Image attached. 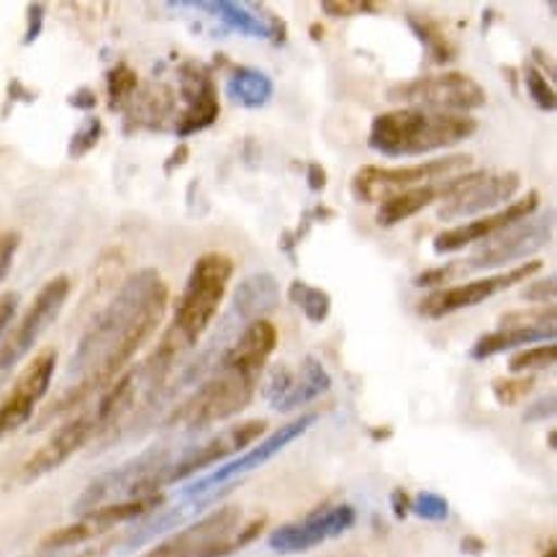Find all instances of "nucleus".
<instances>
[{
  "instance_id": "1",
  "label": "nucleus",
  "mask_w": 557,
  "mask_h": 557,
  "mask_svg": "<svg viewBox=\"0 0 557 557\" xmlns=\"http://www.w3.org/2000/svg\"><path fill=\"white\" fill-rule=\"evenodd\" d=\"M170 290L152 268L137 270L121 283L70 360V388L39 419V426L83 406L92 393L106 391L124 375L128 362L152 339L168 311Z\"/></svg>"
},
{
  "instance_id": "2",
  "label": "nucleus",
  "mask_w": 557,
  "mask_h": 557,
  "mask_svg": "<svg viewBox=\"0 0 557 557\" xmlns=\"http://www.w3.org/2000/svg\"><path fill=\"white\" fill-rule=\"evenodd\" d=\"M234 275V260L224 252H206L193 262L188 281L177 298L173 324L152 355L147 357L162 375L173 373V368L198 345V339L209 332L224 301L228 283Z\"/></svg>"
},
{
  "instance_id": "3",
  "label": "nucleus",
  "mask_w": 557,
  "mask_h": 557,
  "mask_svg": "<svg viewBox=\"0 0 557 557\" xmlns=\"http://www.w3.org/2000/svg\"><path fill=\"white\" fill-rule=\"evenodd\" d=\"M478 132L468 113L398 109L373 119L368 147L383 157H419L460 145Z\"/></svg>"
},
{
  "instance_id": "4",
  "label": "nucleus",
  "mask_w": 557,
  "mask_h": 557,
  "mask_svg": "<svg viewBox=\"0 0 557 557\" xmlns=\"http://www.w3.org/2000/svg\"><path fill=\"white\" fill-rule=\"evenodd\" d=\"M268 519H252L242 527L239 506H221L185 530L170 534L141 557H228L252 545L265 530Z\"/></svg>"
},
{
  "instance_id": "5",
  "label": "nucleus",
  "mask_w": 557,
  "mask_h": 557,
  "mask_svg": "<svg viewBox=\"0 0 557 557\" xmlns=\"http://www.w3.org/2000/svg\"><path fill=\"white\" fill-rule=\"evenodd\" d=\"M260 375L237 368L213 366V375L203 381L170 417V426L185 432H203L221 421L234 419L252 404Z\"/></svg>"
},
{
  "instance_id": "6",
  "label": "nucleus",
  "mask_w": 557,
  "mask_h": 557,
  "mask_svg": "<svg viewBox=\"0 0 557 557\" xmlns=\"http://www.w3.org/2000/svg\"><path fill=\"white\" fill-rule=\"evenodd\" d=\"M470 168H473V157L470 154L434 157V160L417 162V165L406 168L366 165L357 170L352 177V196L362 203H383L388 201V198L398 196V193L434 181H447V177L468 173Z\"/></svg>"
},
{
  "instance_id": "7",
  "label": "nucleus",
  "mask_w": 557,
  "mask_h": 557,
  "mask_svg": "<svg viewBox=\"0 0 557 557\" xmlns=\"http://www.w3.org/2000/svg\"><path fill=\"white\" fill-rule=\"evenodd\" d=\"M555 232V211H547L545 216H530L519 224L485 239L468 260L455 262L457 275L466 273H485V270H502L511 262H527L540 249H545L553 242Z\"/></svg>"
},
{
  "instance_id": "8",
  "label": "nucleus",
  "mask_w": 557,
  "mask_h": 557,
  "mask_svg": "<svg viewBox=\"0 0 557 557\" xmlns=\"http://www.w3.org/2000/svg\"><path fill=\"white\" fill-rule=\"evenodd\" d=\"M388 101L406 103L409 109L468 113L485 106V90L466 73H442L391 85Z\"/></svg>"
},
{
  "instance_id": "9",
  "label": "nucleus",
  "mask_w": 557,
  "mask_h": 557,
  "mask_svg": "<svg viewBox=\"0 0 557 557\" xmlns=\"http://www.w3.org/2000/svg\"><path fill=\"white\" fill-rule=\"evenodd\" d=\"M70 288H73V283L67 275H57L47 281L34 296L24 317L18 319V324L0 337V381L32 352L41 334L54 324L64 309V301L70 298Z\"/></svg>"
},
{
  "instance_id": "10",
  "label": "nucleus",
  "mask_w": 557,
  "mask_h": 557,
  "mask_svg": "<svg viewBox=\"0 0 557 557\" xmlns=\"http://www.w3.org/2000/svg\"><path fill=\"white\" fill-rule=\"evenodd\" d=\"M317 421H319V413L311 411V413H301V417L288 421V424L277 426V430L273 434H268L265 440H257L247 453L237 455L234 460L221 462L213 473L198 478V481H193L190 485H185L181 491L183 498L209 494V491L221 488V485H228V483H239V478L252 473V470H260L265 462L273 460L275 455H281L285 447L293 445L298 437H304Z\"/></svg>"
},
{
  "instance_id": "11",
  "label": "nucleus",
  "mask_w": 557,
  "mask_h": 557,
  "mask_svg": "<svg viewBox=\"0 0 557 557\" xmlns=\"http://www.w3.org/2000/svg\"><path fill=\"white\" fill-rule=\"evenodd\" d=\"M542 270L540 260H527L521 265L506 270V273H496V275H485L478 277V281L470 283H460V285H445V288L432 290L430 296L421 298L419 304V313L424 319H442L449 317V313L462 311V309H473V306H481L488 298L498 296V293L513 288V285L530 281Z\"/></svg>"
},
{
  "instance_id": "12",
  "label": "nucleus",
  "mask_w": 557,
  "mask_h": 557,
  "mask_svg": "<svg viewBox=\"0 0 557 557\" xmlns=\"http://www.w3.org/2000/svg\"><path fill=\"white\" fill-rule=\"evenodd\" d=\"M162 504H165V496L157 494L147 498H128V502L98 506V509H92L88 513H81L73 524L49 532L47 537L41 540V549H45V553H62V549L77 547L83 545V542H90L101 537L106 532H111L113 527L147 517V513L160 509Z\"/></svg>"
},
{
  "instance_id": "13",
  "label": "nucleus",
  "mask_w": 557,
  "mask_h": 557,
  "mask_svg": "<svg viewBox=\"0 0 557 557\" xmlns=\"http://www.w3.org/2000/svg\"><path fill=\"white\" fill-rule=\"evenodd\" d=\"M265 432H268L265 419H249V421H239V424L226 426V430L213 434L211 440L201 442V445L181 449L168 466V485H175L185 481V478L201 473L206 468L219 466V462L228 460V457L242 453V449L252 447L257 440H262V434Z\"/></svg>"
},
{
  "instance_id": "14",
  "label": "nucleus",
  "mask_w": 557,
  "mask_h": 557,
  "mask_svg": "<svg viewBox=\"0 0 557 557\" xmlns=\"http://www.w3.org/2000/svg\"><path fill=\"white\" fill-rule=\"evenodd\" d=\"M355 521H357L355 506L349 504L324 506V509L311 511L309 517L288 521V524H281L277 530L270 532L268 547L281 555L309 553V549L324 545V542L342 537V534L352 530Z\"/></svg>"
},
{
  "instance_id": "15",
  "label": "nucleus",
  "mask_w": 557,
  "mask_h": 557,
  "mask_svg": "<svg viewBox=\"0 0 557 557\" xmlns=\"http://www.w3.org/2000/svg\"><path fill=\"white\" fill-rule=\"evenodd\" d=\"M521 188L519 173H466L453 196L445 198L437 216L442 221H462L509 206Z\"/></svg>"
},
{
  "instance_id": "16",
  "label": "nucleus",
  "mask_w": 557,
  "mask_h": 557,
  "mask_svg": "<svg viewBox=\"0 0 557 557\" xmlns=\"http://www.w3.org/2000/svg\"><path fill=\"white\" fill-rule=\"evenodd\" d=\"M57 370V349L47 347L34 357L24 368V373L16 377L11 391L0 401V440L16 434L21 426L28 424L37 411L41 398L47 396Z\"/></svg>"
},
{
  "instance_id": "17",
  "label": "nucleus",
  "mask_w": 557,
  "mask_h": 557,
  "mask_svg": "<svg viewBox=\"0 0 557 557\" xmlns=\"http://www.w3.org/2000/svg\"><path fill=\"white\" fill-rule=\"evenodd\" d=\"M330 388H332L330 370L324 368V362H321L319 357L306 355L298 370H293L288 366L273 368L265 388H262V396H265V401L270 404V409L273 411L290 413L313 404Z\"/></svg>"
},
{
  "instance_id": "18",
  "label": "nucleus",
  "mask_w": 557,
  "mask_h": 557,
  "mask_svg": "<svg viewBox=\"0 0 557 557\" xmlns=\"http://www.w3.org/2000/svg\"><path fill=\"white\" fill-rule=\"evenodd\" d=\"M537 209H540V193L530 190L524 198H517V201L504 206L502 211L491 213V216L468 221V224L453 226L447 228V232L437 234L432 242V249L437 255H453V252H460L462 247L481 245V242L496 237V234L506 232V228L519 224V221L534 216Z\"/></svg>"
},
{
  "instance_id": "19",
  "label": "nucleus",
  "mask_w": 557,
  "mask_h": 557,
  "mask_svg": "<svg viewBox=\"0 0 557 557\" xmlns=\"http://www.w3.org/2000/svg\"><path fill=\"white\" fill-rule=\"evenodd\" d=\"M181 96L185 109L175 124V134L188 139L216 124L219 119V92L211 70L201 62H185L181 67Z\"/></svg>"
},
{
  "instance_id": "20",
  "label": "nucleus",
  "mask_w": 557,
  "mask_h": 557,
  "mask_svg": "<svg viewBox=\"0 0 557 557\" xmlns=\"http://www.w3.org/2000/svg\"><path fill=\"white\" fill-rule=\"evenodd\" d=\"M98 434L96 417L92 413H81V417L64 421L62 426H57L52 437L41 445L21 468V481L32 483L41 475L54 473L57 468H62L64 462L73 457L77 449H83L88 442Z\"/></svg>"
},
{
  "instance_id": "21",
  "label": "nucleus",
  "mask_w": 557,
  "mask_h": 557,
  "mask_svg": "<svg viewBox=\"0 0 557 557\" xmlns=\"http://www.w3.org/2000/svg\"><path fill=\"white\" fill-rule=\"evenodd\" d=\"M175 9H198L209 11V16L219 18L228 32H237L242 37L283 41L285 24L268 11H252L249 5L232 3V0H198V3H173Z\"/></svg>"
},
{
  "instance_id": "22",
  "label": "nucleus",
  "mask_w": 557,
  "mask_h": 557,
  "mask_svg": "<svg viewBox=\"0 0 557 557\" xmlns=\"http://www.w3.org/2000/svg\"><path fill=\"white\" fill-rule=\"evenodd\" d=\"M277 347V330L273 321L260 319L247 324L237 339L219 355L216 366L237 368L242 373L262 375L268 360L273 357Z\"/></svg>"
},
{
  "instance_id": "23",
  "label": "nucleus",
  "mask_w": 557,
  "mask_h": 557,
  "mask_svg": "<svg viewBox=\"0 0 557 557\" xmlns=\"http://www.w3.org/2000/svg\"><path fill=\"white\" fill-rule=\"evenodd\" d=\"M462 175H466V173H462ZM462 175L447 177V181H434V183H426V185H417V188L404 190V193H398V196L388 198V201H383L381 209H377V224L391 228V226L401 224V221H406V219L417 216L419 211L426 209V206L445 201V198H449L457 190V185H460Z\"/></svg>"
},
{
  "instance_id": "24",
  "label": "nucleus",
  "mask_w": 557,
  "mask_h": 557,
  "mask_svg": "<svg viewBox=\"0 0 557 557\" xmlns=\"http://www.w3.org/2000/svg\"><path fill=\"white\" fill-rule=\"evenodd\" d=\"M281 304V285L275 275L252 273L237 285L232 301V317H237L239 324H252V321L265 319L270 311Z\"/></svg>"
},
{
  "instance_id": "25",
  "label": "nucleus",
  "mask_w": 557,
  "mask_h": 557,
  "mask_svg": "<svg viewBox=\"0 0 557 557\" xmlns=\"http://www.w3.org/2000/svg\"><path fill=\"white\" fill-rule=\"evenodd\" d=\"M553 339H555V326H502V330L478 337L468 355L470 360L483 362L494 355L509 352V349L530 347L534 342H553Z\"/></svg>"
},
{
  "instance_id": "26",
  "label": "nucleus",
  "mask_w": 557,
  "mask_h": 557,
  "mask_svg": "<svg viewBox=\"0 0 557 557\" xmlns=\"http://www.w3.org/2000/svg\"><path fill=\"white\" fill-rule=\"evenodd\" d=\"M275 92L273 77L262 73V70L247 67V64H237V67L228 73L226 81V96L228 101L242 106V109H262L270 103Z\"/></svg>"
},
{
  "instance_id": "27",
  "label": "nucleus",
  "mask_w": 557,
  "mask_h": 557,
  "mask_svg": "<svg viewBox=\"0 0 557 557\" xmlns=\"http://www.w3.org/2000/svg\"><path fill=\"white\" fill-rule=\"evenodd\" d=\"M288 301L304 311V317L313 324H324L332 313V296L324 288L306 281H293L288 285Z\"/></svg>"
},
{
  "instance_id": "28",
  "label": "nucleus",
  "mask_w": 557,
  "mask_h": 557,
  "mask_svg": "<svg viewBox=\"0 0 557 557\" xmlns=\"http://www.w3.org/2000/svg\"><path fill=\"white\" fill-rule=\"evenodd\" d=\"M409 26L417 34V39L424 45L426 54H430L432 62L437 64H447L457 57V47L447 39V34L442 32L440 24H434L430 18H419V16H409Z\"/></svg>"
},
{
  "instance_id": "29",
  "label": "nucleus",
  "mask_w": 557,
  "mask_h": 557,
  "mask_svg": "<svg viewBox=\"0 0 557 557\" xmlns=\"http://www.w3.org/2000/svg\"><path fill=\"white\" fill-rule=\"evenodd\" d=\"M555 360H557V347L553 342H547V345L527 347L513 355L509 360V370L513 375H524V373H532V370L553 368Z\"/></svg>"
},
{
  "instance_id": "30",
  "label": "nucleus",
  "mask_w": 557,
  "mask_h": 557,
  "mask_svg": "<svg viewBox=\"0 0 557 557\" xmlns=\"http://www.w3.org/2000/svg\"><path fill=\"white\" fill-rule=\"evenodd\" d=\"M106 83H109V106L113 111H119L121 106H124L128 98L137 92V73H134L128 64H116V67L109 70V75H106Z\"/></svg>"
},
{
  "instance_id": "31",
  "label": "nucleus",
  "mask_w": 557,
  "mask_h": 557,
  "mask_svg": "<svg viewBox=\"0 0 557 557\" xmlns=\"http://www.w3.org/2000/svg\"><path fill=\"white\" fill-rule=\"evenodd\" d=\"M537 385V377L534 375H521V377H498V381L491 383V393L502 406H517L524 401L527 396Z\"/></svg>"
},
{
  "instance_id": "32",
  "label": "nucleus",
  "mask_w": 557,
  "mask_h": 557,
  "mask_svg": "<svg viewBox=\"0 0 557 557\" xmlns=\"http://www.w3.org/2000/svg\"><path fill=\"white\" fill-rule=\"evenodd\" d=\"M101 137H103V121L98 116H85L83 124L75 128L73 139H70V147H67L70 160H83L85 154L98 147Z\"/></svg>"
},
{
  "instance_id": "33",
  "label": "nucleus",
  "mask_w": 557,
  "mask_h": 557,
  "mask_svg": "<svg viewBox=\"0 0 557 557\" xmlns=\"http://www.w3.org/2000/svg\"><path fill=\"white\" fill-rule=\"evenodd\" d=\"M524 85H527V92H530V98L534 103H537V109L542 111H555V88L553 83L547 81L545 73H542L540 67H524Z\"/></svg>"
},
{
  "instance_id": "34",
  "label": "nucleus",
  "mask_w": 557,
  "mask_h": 557,
  "mask_svg": "<svg viewBox=\"0 0 557 557\" xmlns=\"http://www.w3.org/2000/svg\"><path fill=\"white\" fill-rule=\"evenodd\" d=\"M502 326H555V304L504 313Z\"/></svg>"
},
{
  "instance_id": "35",
  "label": "nucleus",
  "mask_w": 557,
  "mask_h": 557,
  "mask_svg": "<svg viewBox=\"0 0 557 557\" xmlns=\"http://www.w3.org/2000/svg\"><path fill=\"white\" fill-rule=\"evenodd\" d=\"M411 513L424 521H445L449 517V502L434 491H421L417 498H411Z\"/></svg>"
},
{
  "instance_id": "36",
  "label": "nucleus",
  "mask_w": 557,
  "mask_h": 557,
  "mask_svg": "<svg viewBox=\"0 0 557 557\" xmlns=\"http://www.w3.org/2000/svg\"><path fill=\"white\" fill-rule=\"evenodd\" d=\"M453 281H460V275H457L455 262H447V265L424 270V273H419L411 283L417 285V288H445V285Z\"/></svg>"
},
{
  "instance_id": "37",
  "label": "nucleus",
  "mask_w": 557,
  "mask_h": 557,
  "mask_svg": "<svg viewBox=\"0 0 557 557\" xmlns=\"http://www.w3.org/2000/svg\"><path fill=\"white\" fill-rule=\"evenodd\" d=\"M321 11L330 13V16H362V13H377L381 11V5L375 3H368V0H326V3H321Z\"/></svg>"
},
{
  "instance_id": "38",
  "label": "nucleus",
  "mask_w": 557,
  "mask_h": 557,
  "mask_svg": "<svg viewBox=\"0 0 557 557\" xmlns=\"http://www.w3.org/2000/svg\"><path fill=\"white\" fill-rule=\"evenodd\" d=\"M21 247V234L18 232H0V283L5 281L16 260V252Z\"/></svg>"
},
{
  "instance_id": "39",
  "label": "nucleus",
  "mask_w": 557,
  "mask_h": 557,
  "mask_svg": "<svg viewBox=\"0 0 557 557\" xmlns=\"http://www.w3.org/2000/svg\"><path fill=\"white\" fill-rule=\"evenodd\" d=\"M521 298H524V301L540 304V306H545V301L553 304V298H555V277L549 275V277H542V281H530V285H527V288L521 290Z\"/></svg>"
},
{
  "instance_id": "40",
  "label": "nucleus",
  "mask_w": 557,
  "mask_h": 557,
  "mask_svg": "<svg viewBox=\"0 0 557 557\" xmlns=\"http://www.w3.org/2000/svg\"><path fill=\"white\" fill-rule=\"evenodd\" d=\"M45 32V5L32 3L26 9V37L24 45H34L39 39V34Z\"/></svg>"
},
{
  "instance_id": "41",
  "label": "nucleus",
  "mask_w": 557,
  "mask_h": 557,
  "mask_svg": "<svg viewBox=\"0 0 557 557\" xmlns=\"http://www.w3.org/2000/svg\"><path fill=\"white\" fill-rule=\"evenodd\" d=\"M18 311V293H3L0 296V337L9 332V324Z\"/></svg>"
},
{
  "instance_id": "42",
  "label": "nucleus",
  "mask_w": 557,
  "mask_h": 557,
  "mask_svg": "<svg viewBox=\"0 0 557 557\" xmlns=\"http://www.w3.org/2000/svg\"><path fill=\"white\" fill-rule=\"evenodd\" d=\"M549 417H555V393H549L547 398H542V401L532 404L530 409L524 411V421H545Z\"/></svg>"
},
{
  "instance_id": "43",
  "label": "nucleus",
  "mask_w": 557,
  "mask_h": 557,
  "mask_svg": "<svg viewBox=\"0 0 557 557\" xmlns=\"http://www.w3.org/2000/svg\"><path fill=\"white\" fill-rule=\"evenodd\" d=\"M67 103L73 106V109H77V111H92V109H96L98 98H96V92H92L90 88H77L73 96L67 98Z\"/></svg>"
},
{
  "instance_id": "44",
  "label": "nucleus",
  "mask_w": 557,
  "mask_h": 557,
  "mask_svg": "<svg viewBox=\"0 0 557 557\" xmlns=\"http://www.w3.org/2000/svg\"><path fill=\"white\" fill-rule=\"evenodd\" d=\"M391 509H393V517H396V519H406L411 513V496L406 494L404 488H396L391 494Z\"/></svg>"
},
{
  "instance_id": "45",
  "label": "nucleus",
  "mask_w": 557,
  "mask_h": 557,
  "mask_svg": "<svg viewBox=\"0 0 557 557\" xmlns=\"http://www.w3.org/2000/svg\"><path fill=\"white\" fill-rule=\"evenodd\" d=\"M306 181H309V188L313 193H321L326 188V170L319 162H311L309 170H306Z\"/></svg>"
},
{
  "instance_id": "46",
  "label": "nucleus",
  "mask_w": 557,
  "mask_h": 557,
  "mask_svg": "<svg viewBox=\"0 0 557 557\" xmlns=\"http://www.w3.org/2000/svg\"><path fill=\"white\" fill-rule=\"evenodd\" d=\"M188 154H190L188 147H185V145L177 147L175 152H173V157H170V160L165 162V173H173V170L185 165V162H188Z\"/></svg>"
},
{
  "instance_id": "47",
  "label": "nucleus",
  "mask_w": 557,
  "mask_h": 557,
  "mask_svg": "<svg viewBox=\"0 0 557 557\" xmlns=\"http://www.w3.org/2000/svg\"><path fill=\"white\" fill-rule=\"evenodd\" d=\"M460 547H462V553H468V555H483L485 542H483V540H478V537H473V534H470V537H466V540L460 542Z\"/></svg>"
},
{
  "instance_id": "48",
  "label": "nucleus",
  "mask_w": 557,
  "mask_h": 557,
  "mask_svg": "<svg viewBox=\"0 0 557 557\" xmlns=\"http://www.w3.org/2000/svg\"><path fill=\"white\" fill-rule=\"evenodd\" d=\"M540 557H557V549H555V547H549L547 553H545V555H540Z\"/></svg>"
},
{
  "instance_id": "49",
  "label": "nucleus",
  "mask_w": 557,
  "mask_h": 557,
  "mask_svg": "<svg viewBox=\"0 0 557 557\" xmlns=\"http://www.w3.org/2000/svg\"><path fill=\"white\" fill-rule=\"evenodd\" d=\"M26 557H37V555H26Z\"/></svg>"
}]
</instances>
